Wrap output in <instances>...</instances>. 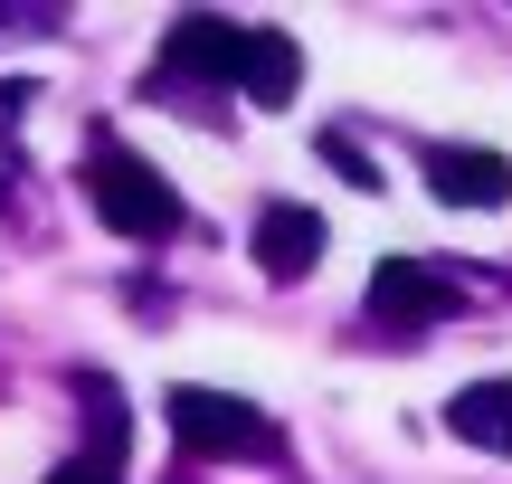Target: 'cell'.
Wrapping results in <instances>:
<instances>
[{
    "instance_id": "7a4b0ae2",
    "label": "cell",
    "mask_w": 512,
    "mask_h": 484,
    "mask_svg": "<svg viewBox=\"0 0 512 484\" xmlns=\"http://www.w3.org/2000/svg\"><path fill=\"white\" fill-rule=\"evenodd\" d=\"M171 437H181V456H209V466H285V428H275L266 409H247V399L228 390H171L162 399Z\"/></svg>"
},
{
    "instance_id": "8fae6325",
    "label": "cell",
    "mask_w": 512,
    "mask_h": 484,
    "mask_svg": "<svg viewBox=\"0 0 512 484\" xmlns=\"http://www.w3.org/2000/svg\"><path fill=\"white\" fill-rule=\"evenodd\" d=\"M0 209H10V181H0Z\"/></svg>"
},
{
    "instance_id": "30bf717a",
    "label": "cell",
    "mask_w": 512,
    "mask_h": 484,
    "mask_svg": "<svg viewBox=\"0 0 512 484\" xmlns=\"http://www.w3.org/2000/svg\"><path fill=\"white\" fill-rule=\"evenodd\" d=\"M323 152H332V171H342V181H380V171H370V162H361V152H351V143H342V133H332V143H323Z\"/></svg>"
},
{
    "instance_id": "8992f818",
    "label": "cell",
    "mask_w": 512,
    "mask_h": 484,
    "mask_svg": "<svg viewBox=\"0 0 512 484\" xmlns=\"http://www.w3.org/2000/svg\"><path fill=\"white\" fill-rule=\"evenodd\" d=\"M247 247H256V266H266L275 285H294V276H313V266H323V219H313L304 200H266Z\"/></svg>"
},
{
    "instance_id": "52a82bcc",
    "label": "cell",
    "mask_w": 512,
    "mask_h": 484,
    "mask_svg": "<svg viewBox=\"0 0 512 484\" xmlns=\"http://www.w3.org/2000/svg\"><path fill=\"white\" fill-rule=\"evenodd\" d=\"M86 399H95V447H76L48 484H124V399L105 371H86Z\"/></svg>"
},
{
    "instance_id": "9c48e42d",
    "label": "cell",
    "mask_w": 512,
    "mask_h": 484,
    "mask_svg": "<svg viewBox=\"0 0 512 484\" xmlns=\"http://www.w3.org/2000/svg\"><path fill=\"white\" fill-rule=\"evenodd\" d=\"M446 428H456L465 447L512 456V380H475V390H456V399H446Z\"/></svg>"
},
{
    "instance_id": "277c9868",
    "label": "cell",
    "mask_w": 512,
    "mask_h": 484,
    "mask_svg": "<svg viewBox=\"0 0 512 484\" xmlns=\"http://www.w3.org/2000/svg\"><path fill=\"white\" fill-rule=\"evenodd\" d=\"M446 314H465V276H446V266H427V257H380L370 266V323H446Z\"/></svg>"
},
{
    "instance_id": "6da1fadb",
    "label": "cell",
    "mask_w": 512,
    "mask_h": 484,
    "mask_svg": "<svg viewBox=\"0 0 512 484\" xmlns=\"http://www.w3.org/2000/svg\"><path fill=\"white\" fill-rule=\"evenodd\" d=\"M86 200H95V219H105L114 238H181V228H190L181 190H171L133 143H114V133L86 143Z\"/></svg>"
},
{
    "instance_id": "3957f363",
    "label": "cell",
    "mask_w": 512,
    "mask_h": 484,
    "mask_svg": "<svg viewBox=\"0 0 512 484\" xmlns=\"http://www.w3.org/2000/svg\"><path fill=\"white\" fill-rule=\"evenodd\" d=\"M238 57H247V29H238V19L190 10V19H171L162 57H152V95H162V86H238Z\"/></svg>"
},
{
    "instance_id": "5b68a950",
    "label": "cell",
    "mask_w": 512,
    "mask_h": 484,
    "mask_svg": "<svg viewBox=\"0 0 512 484\" xmlns=\"http://www.w3.org/2000/svg\"><path fill=\"white\" fill-rule=\"evenodd\" d=\"M427 190L446 209H503L512 200V162L494 143H427Z\"/></svg>"
},
{
    "instance_id": "ba28073f",
    "label": "cell",
    "mask_w": 512,
    "mask_h": 484,
    "mask_svg": "<svg viewBox=\"0 0 512 484\" xmlns=\"http://www.w3.org/2000/svg\"><path fill=\"white\" fill-rule=\"evenodd\" d=\"M294 76H304V48L285 29H247V57H238L247 105H294Z\"/></svg>"
}]
</instances>
